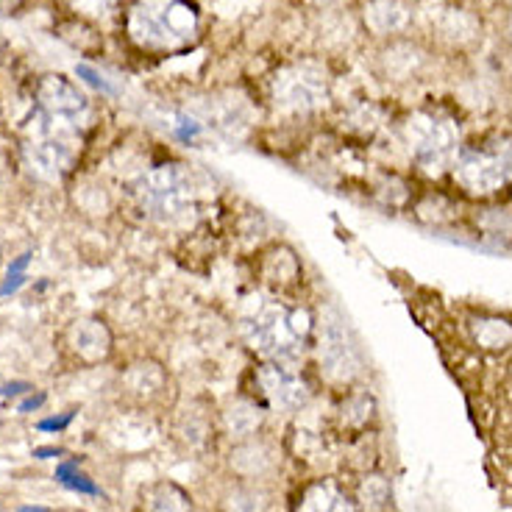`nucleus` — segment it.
I'll return each mask as SVG.
<instances>
[{
    "label": "nucleus",
    "mask_w": 512,
    "mask_h": 512,
    "mask_svg": "<svg viewBox=\"0 0 512 512\" xmlns=\"http://www.w3.org/2000/svg\"><path fill=\"white\" fill-rule=\"evenodd\" d=\"M78 465H81V457H70V460L59 462L53 479H56L59 485L67 487V490L81 493V496H103L101 487L95 485L87 474H81V471H78Z\"/></svg>",
    "instance_id": "25"
},
{
    "label": "nucleus",
    "mask_w": 512,
    "mask_h": 512,
    "mask_svg": "<svg viewBox=\"0 0 512 512\" xmlns=\"http://www.w3.org/2000/svg\"><path fill=\"white\" fill-rule=\"evenodd\" d=\"M410 0H365L362 3V26L371 31L373 37L396 39L407 34L412 26Z\"/></svg>",
    "instance_id": "19"
},
{
    "label": "nucleus",
    "mask_w": 512,
    "mask_h": 512,
    "mask_svg": "<svg viewBox=\"0 0 512 512\" xmlns=\"http://www.w3.org/2000/svg\"><path fill=\"white\" fill-rule=\"evenodd\" d=\"M142 512H195V501L179 482L159 479L142 490Z\"/></svg>",
    "instance_id": "23"
},
{
    "label": "nucleus",
    "mask_w": 512,
    "mask_h": 512,
    "mask_svg": "<svg viewBox=\"0 0 512 512\" xmlns=\"http://www.w3.org/2000/svg\"><path fill=\"white\" fill-rule=\"evenodd\" d=\"M326 95H329L326 78L312 64H298V67L284 70L282 76L276 78V84H273L276 109H282L287 115L318 112L320 106L326 103Z\"/></svg>",
    "instance_id": "9"
},
{
    "label": "nucleus",
    "mask_w": 512,
    "mask_h": 512,
    "mask_svg": "<svg viewBox=\"0 0 512 512\" xmlns=\"http://www.w3.org/2000/svg\"><path fill=\"white\" fill-rule=\"evenodd\" d=\"M304 3H309V6L318 9V12H332V9H337L343 0H304Z\"/></svg>",
    "instance_id": "32"
},
{
    "label": "nucleus",
    "mask_w": 512,
    "mask_h": 512,
    "mask_svg": "<svg viewBox=\"0 0 512 512\" xmlns=\"http://www.w3.org/2000/svg\"><path fill=\"white\" fill-rule=\"evenodd\" d=\"M73 418H76V412H64V415H53V418H42V421L37 423L39 432H51V435H62L64 429L73 423Z\"/></svg>",
    "instance_id": "27"
},
{
    "label": "nucleus",
    "mask_w": 512,
    "mask_h": 512,
    "mask_svg": "<svg viewBox=\"0 0 512 512\" xmlns=\"http://www.w3.org/2000/svg\"><path fill=\"white\" fill-rule=\"evenodd\" d=\"M343 396L334 407V432L340 437H362L371 435L373 423L379 418V407H376V398L368 387L354 384L340 390Z\"/></svg>",
    "instance_id": "13"
},
{
    "label": "nucleus",
    "mask_w": 512,
    "mask_h": 512,
    "mask_svg": "<svg viewBox=\"0 0 512 512\" xmlns=\"http://www.w3.org/2000/svg\"><path fill=\"white\" fill-rule=\"evenodd\" d=\"M67 346H70V351L81 362L98 365L103 359H109L115 340H112V332H109V326L103 320L81 318L76 323H70V329H67Z\"/></svg>",
    "instance_id": "20"
},
{
    "label": "nucleus",
    "mask_w": 512,
    "mask_h": 512,
    "mask_svg": "<svg viewBox=\"0 0 512 512\" xmlns=\"http://www.w3.org/2000/svg\"><path fill=\"white\" fill-rule=\"evenodd\" d=\"M28 154L45 176H62L76 159V142L70 137V126H59L48 120L39 128V140L31 142Z\"/></svg>",
    "instance_id": "14"
},
{
    "label": "nucleus",
    "mask_w": 512,
    "mask_h": 512,
    "mask_svg": "<svg viewBox=\"0 0 512 512\" xmlns=\"http://www.w3.org/2000/svg\"><path fill=\"white\" fill-rule=\"evenodd\" d=\"M62 448H34V457L37 460H53V457H62Z\"/></svg>",
    "instance_id": "33"
},
{
    "label": "nucleus",
    "mask_w": 512,
    "mask_h": 512,
    "mask_svg": "<svg viewBox=\"0 0 512 512\" xmlns=\"http://www.w3.org/2000/svg\"><path fill=\"white\" fill-rule=\"evenodd\" d=\"M504 34H507V39L512 42V9H510V14H507V23H504Z\"/></svg>",
    "instance_id": "36"
},
{
    "label": "nucleus",
    "mask_w": 512,
    "mask_h": 512,
    "mask_svg": "<svg viewBox=\"0 0 512 512\" xmlns=\"http://www.w3.org/2000/svg\"><path fill=\"white\" fill-rule=\"evenodd\" d=\"M407 145L415 165L437 173L457 154V131L440 117H415L407 126Z\"/></svg>",
    "instance_id": "8"
},
{
    "label": "nucleus",
    "mask_w": 512,
    "mask_h": 512,
    "mask_svg": "<svg viewBox=\"0 0 512 512\" xmlns=\"http://www.w3.org/2000/svg\"><path fill=\"white\" fill-rule=\"evenodd\" d=\"M123 387L126 393L142 407H154L162 401H170L173 393V376L167 371L159 359H140L134 362L123 376Z\"/></svg>",
    "instance_id": "15"
},
{
    "label": "nucleus",
    "mask_w": 512,
    "mask_h": 512,
    "mask_svg": "<svg viewBox=\"0 0 512 512\" xmlns=\"http://www.w3.org/2000/svg\"><path fill=\"white\" fill-rule=\"evenodd\" d=\"M17 512H51L48 507H42V504H23Z\"/></svg>",
    "instance_id": "35"
},
{
    "label": "nucleus",
    "mask_w": 512,
    "mask_h": 512,
    "mask_svg": "<svg viewBox=\"0 0 512 512\" xmlns=\"http://www.w3.org/2000/svg\"><path fill=\"white\" fill-rule=\"evenodd\" d=\"M507 3H510V9H512V0H507Z\"/></svg>",
    "instance_id": "37"
},
{
    "label": "nucleus",
    "mask_w": 512,
    "mask_h": 512,
    "mask_svg": "<svg viewBox=\"0 0 512 512\" xmlns=\"http://www.w3.org/2000/svg\"><path fill=\"white\" fill-rule=\"evenodd\" d=\"M45 393H37V396H28L20 401V407H17V412H23V415H28V412H37L42 404H45Z\"/></svg>",
    "instance_id": "31"
},
{
    "label": "nucleus",
    "mask_w": 512,
    "mask_h": 512,
    "mask_svg": "<svg viewBox=\"0 0 512 512\" xmlns=\"http://www.w3.org/2000/svg\"><path fill=\"white\" fill-rule=\"evenodd\" d=\"M268 415V407L259 404L251 393L229 396L218 407L220 437H226L229 443H237V440L262 435L265 426H268Z\"/></svg>",
    "instance_id": "11"
},
{
    "label": "nucleus",
    "mask_w": 512,
    "mask_h": 512,
    "mask_svg": "<svg viewBox=\"0 0 512 512\" xmlns=\"http://www.w3.org/2000/svg\"><path fill=\"white\" fill-rule=\"evenodd\" d=\"M198 14L190 0H140L128 14V34L142 48L176 51L195 37Z\"/></svg>",
    "instance_id": "2"
},
{
    "label": "nucleus",
    "mask_w": 512,
    "mask_h": 512,
    "mask_svg": "<svg viewBox=\"0 0 512 512\" xmlns=\"http://www.w3.org/2000/svg\"><path fill=\"white\" fill-rule=\"evenodd\" d=\"M34 387L28 382H12V384H3V390H0V396L9 398V396H26V393H31Z\"/></svg>",
    "instance_id": "30"
},
{
    "label": "nucleus",
    "mask_w": 512,
    "mask_h": 512,
    "mask_svg": "<svg viewBox=\"0 0 512 512\" xmlns=\"http://www.w3.org/2000/svg\"><path fill=\"white\" fill-rule=\"evenodd\" d=\"M273 490L268 482H240L229 479L218 496V512H270Z\"/></svg>",
    "instance_id": "22"
},
{
    "label": "nucleus",
    "mask_w": 512,
    "mask_h": 512,
    "mask_svg": "<svg viewBox=\"0 0 512 512\" xmlns=\"http://www.w3.org/2000/svg\"><path fill=\"white\" fill-rule=\"evenodd\" d=\"M351 493H354L357 512H387L390 510V501H393L390 479L379 474V471H362Z\"/></svg>",
    "instance_id": "24"
},
{
    "label": "nucleus",
    "mask_w": 512,
    "mask_h": 512,
    "mask_svg": "<svg viewBox=\"0 0 512 512\" xmlns=\"http://www.w3.org/2000/svg\"><path fill=\"white\" fill-rule=\"evenodd\" d=\"M28 262H31V254L17 256V259H14L12 265H9V273H23V270H26Z\"/></svg>",
    "instance_id": "34"
},
{
    "label": "nucleus",
    "mask_w": 512,
    "mask_h": 512,
    "mask_svg": "<svg viewBox=\"0 0 512 512\" xmlns=\"http://www.w3.org/2000/svg\"><path fill=\"white\" fill-rule=\"evenodd\" d=\"M293 512H357V504H354V493L340 479L318 476L298 490Z\"/></svg>",
    "instance_id": "17"
},
{
    "label": "nucleus",
    "mask_w": 512,
    "mask_h": 512,
    "mask_svg": "<svg viewBox=\"0 0 512 512\" xmlns=\"http://www.w3.org/2000/svg\"><path fill=\"white\" fill-rule=\"evenodd\" d=\"M315 332V315L301 304L273 298L245 315L243 337L268 362H298Z\"/></svg>",
    "instance_id": "1"
},
{
    "label": "nucleus",
    "mask_w": 512,
    "mask_h": 512,
    "mask_svg": "<svg viewBox=\"0 0 512 512\" xmlns=\"http://www.w3.org/2000/svg\"><path fill=\"white\" fill-rule=\"evenodd\" d=\"M76 6L78 12L92 14V17H101V14H109L117 6V0H70Z\"/></svg>",
    "instance_id": "26"
},
{
    "label": "nucleus",
    "mask_w": 512,
    "mask_h": 512,
    "mask_svg": "<svg viewBox=\"0 0 512 512\" xmlns=\"http://www.w3.org/2000/svg\"><path fill=\"white\" fill-rule=\"evenodd\" d=\"M315 365L323 382L334 390H346L362 379V351H359L354 334L348 329L346 318L337 309H326L315 318Z\"/></svg>",
    "instance_id": "3"
},
{
    "label": "nucleus",
    "mask_w": 512,
    "mask_h": 512,
    "mask_svg": "<svg viewBox=\"0 0 512 512\" xmlns=\"http://www.w3.org/2000/svg\"><path fill=\"white\" fill-rule=\"evenodd\" d=\"M256 279L273 298L295 301L304 287V259L293 245L268 243L256 254Z\"/></svg>",
    "instance_id": "7"
},
{
    "label": "nucleus",
    "mask_w": 512,
    "mask_h": 512,
    "mask_svg": "<svg viewBox=\"0 0 512 512\" xmlns=\"http://www.w3.org/2000/svg\"><path fill=\"white\" fill-rule=\"evenodd\" d=\"M379 67H382V76L387 81L410 84V81H418L426 73L429 53L423 51L418 42H412L407 37L387 39L382 56H379Z\"/></svg>",
    "instance_id": "16"
},
{
    "label": "nucleus",
    "mask_w": 512,
    "mask_h": 512,
    "mask_svg": "<svg viewBox=\"0 0 512 512\" xmlns=\"http://www.w3.org/2000/svg\"><path fill=\"white\" fill-rule=\"evenodd\" d=\"M251 384H254L251 396L259 404H265L268 412H282V415L304 412L312 396H315L309 376L293 362H268V359H262L259 365L251 368Z\"/></svg>",
    "instance_id": "4"
},
{
    "label": "nucleus",
    "mask_w": 512,
    "mask_h": 512,
    "mask_svg": "<svg viewBox=\"0 0 512 512\" xmlns=\"http://www.w3.org/2000/svg\"><path fill=\"white\" fill-rule=\"evenodd\" d=\"M137 198L151 218L173 223L195 206V181L181 165L154 167L137 184Z\"/></svg>",
    "instance_id": "5"
},
{
    "label": "nucleus",
    "mask_w": 512,
    "mask_h": 512,
    "mask_svg": "<svg viewBox=\"0 0 512 512\" xmlns=\"http://www.w3.org/2000/svg\"><path fill=\"white\" fill-rule=\"evenodd\" d=\"M226 474L229 479H240V482H268L270 476H276L279 465H282V448L276 440H270L265 432L248 440H237L231 443L226 451Z\"/></svg>",
    "instance_id": "10"
},
{
    "label": "nucleus",
    "mask_w": 512,
    "mask_h": 512,
    "mask_svg": "<svg viewBox=\"0 0 512 512\" xmlns=\"http://www.w3.org/2000/svg\"><path fill=\"white\" fill-rule=\"evenodd\" d=\"M170 415V429L167 435L184 454L201 457L206 451H212L220 437L218 410L209 407L201 398H190L184 404H176Z\"/></svg>",
    "instance_id": "6"
},
{
    "label": "nucleus",
    "mask_w": 512,
    "mask_h": 512,
    "mask_svg": "<svg viewBox=\"0 0 512 512\" xmlns=\"http://www.w3.org/2000/svg\"><path fill=\"white\" fill-rule=\"evenodd\" d=\"M76 76L81 78V81H87L90 87H95V90L101 92H115L112 87H109V81L98 73V70H92L90 64H76Z\"/></svg>",
    "instance_id": "28"
},
{
    "label": "nucleus",
    "mask_w": 512,
    "mask_h": 512,
    "mask_svg": "<svg viewBox=\"0 0 512 512\" xmlns=\"http://www.w3.org/2000/svg\"><path fill=\"white\" fill-rule=\"evenodd\" d=\"M26 279H28L26 273H9V279H6V282H3V287H0V295L17 293V290L26 284Z\"/></svg>",
    "instance_id": "29"
},
{
    "label": "nucleus",
    "mask_w": 512,
    "mask_h": 512,
    "mask_svg": "<svg viewBox=\"0 0 512 512\" xmlns=\"http://www.w3.org/2000/svg\"><path fill=\"white\" fill-rule=\"evenodd\" d=\"M454 179L460 184L462 190L471 192V195H493L499 192L507 179H510V167L507 162L496 154H479V151H471L465 154L454 165Z\"/></svg>",
    "instance_id": "12"
},
{
    "label": "nucleus",
    "mask_w": 512,
    "mask_h": 512,
    "mask_svg": "<svg viewBox=\"0 0 512 512\" xmlns=\"http://www.w3.org/2000/svg\"><path fill=\"white\" fill-rule=\"evenodd\" d=\"M39 103H42V112L48 120L59 123V126H76L78 120H84L90 103L81 92L67 84L64 78H45L42 87H39Z\"/></svg>",
    "instance_id": "18"
},
{
    "label": "nucleus",
    "mask_w": 512,
    "mask_h": 512,
    "mask_svg": "<svg viewBox=\"0 0 512 512\" xmlns=\"http://www.w3.org/2000/svg\"><path fill=\"white\" fill-rule=\"evenodd\" d=\"M435 34L448 48H474L482 39V17L465 6H446L435 17Z\"/></svg>",
    "instance_id": "21"
}]
</instances>
